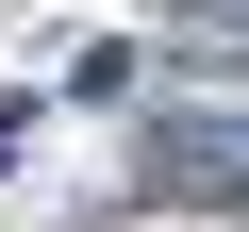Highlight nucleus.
<instances>
[{
    "label": "nucleus",
    "instance_id": "obj_1",
    "mask_svg": "<svg viewBox=\"0 0 249 232\" xmlns=\"http://www.w3.org/2000/svg\"><path fill=\"white\" fill-rule=\"evenodd\" d=\"M17 133H34V116H17V99H0V166H17Z\"/></svg>",
    "mask_w": 249,
    "mask_h": 232
}]
</instances>
